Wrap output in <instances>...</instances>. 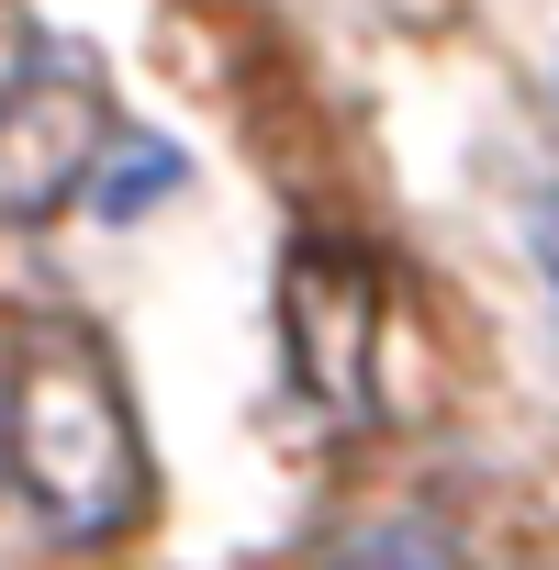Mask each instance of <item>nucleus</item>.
Segmentation results:
<instances>
[{
    "instance_id": "1",
    "label": "nucleus",
    "mask_w": 559,
    "mask_h": 570,
    "mask_svg": "<svg viewBox=\"0 0 559 570\" xmlns=\"http://www.w3.org/2000/svg\"><path fill=\"white\" fill-rule=\"evenodd\" d=\"M0 459L46 503L57 537H90V548L135 537L157 503V459H146L124 370L90 325H23L12 336V358H0Z\"/></svg>"
},
{
    "instance_id": "2",
    "label": "nucleus",
    "mask_w": 559,
    "mask_h": 570,
    "mask_svg": "<svg viewBox=\"0 0 559 570\" xmlns=\"http://www.w3.org/2000/svg\"><path fill=\"white\" fill-rule=\"evenodd\" d=\"M112 146V90L90 57L46 46L0 79V235H46L68 202H90V168Z\"/></svg>"
},
{
    "instance_id": "3",
    "label": "nucleus",
    "mask_w": 559,
    "mask_h": 570,
    "mask_svg": "<svg viewBox=\"0 0 559 570\" xmlns=\"http://www.w3.org/2000/svg\"><path fill=\"white\" fill-rule=\"evenodd\" d=\"M280 325H292V381L325 414H370V358H381V268L347 235H303L280 268Z\"/></svg>"
},
{
    "instance_id": "4",
    "label": "nucleus",
    "mask_w": 559,
    "mask_h": 570,
    "mask_svg": "<svg viewBox=\"0 0 559 570\" xmlns=\"http://www.w3.org/2000/svg\"><path fill=\"white\" fill-rule=\"evenodd\" d=\"M303 570H470V548H459L437 514H359V525L314 537Z\"/></svg>"
},
{
    "instance_id": "5",
    "label": "nucleus",
    "mask_w": 559,
    "mask_h": 570,
    "mask_svg": "<svg viewBox=\"0 0 559 570\" xmlns=\"http://www.w3.org/2000/svg\"><path fill=\"white\" fill-rule=\"evenodd\" d=\"M157 190H179V157H168V146H101V168H90V202H101V213H135V202H157Z\"/></svg>"
},
{
    "instance_id": "6",
    "label": "nucleus",
    "mask_w": 559,
    "mask_h": 570,
    "mask_svg": "<svg viewBox=\"0 0 559 570\" xmlns=\"http://www.w3.org/2000/svg\"><path fill=\"white\" fill-rule=\"evenodd\" d=\"M537 257H548V292H559V202L537 213Z\"/></svg>"
}]
</instances>
